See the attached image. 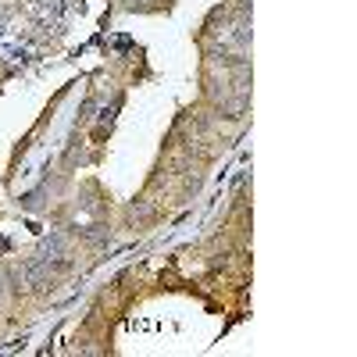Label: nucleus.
<instances>
[{
    "instance_id": "f257e3e1",
    "label": "nucleus",
    "mask_w": 357,
    "mask_h": 357,
    "mask_svg": "<svg viewBox=\"0 0 357 357\" xmlns=\"http://www.w3.org/2000/svg\"><path fill=\"white\" fill-rule=\"evenodd\" d=\"M61 254H65V240H61V236H54V240H47V243L40 247V261H43V264L61 261Z\"/></svg>"
}]
</instances>
